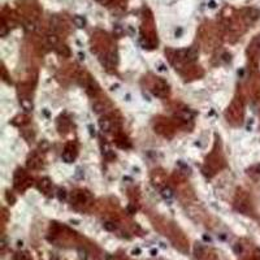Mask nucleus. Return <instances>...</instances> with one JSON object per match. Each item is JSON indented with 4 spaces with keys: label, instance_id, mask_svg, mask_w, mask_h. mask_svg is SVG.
Listing matches in <instances>:
<instances>
[{
    "label": "nucleus",
    "instance_id": "obj_4",
    "mask_svg": "<svg viewBox=\"0 0 260 260\" xmlns=\"http://www.w3.org/2000/svg\"><path fill=\"white\" fill-rule=\"evenodd\" d=\"M161 196L165 200H170L174 196V193L170 187H164V189L161 190Z\"/></svg>",
    "mask_w": 260,
    "mask_h": 260
},
{
    "label": "nucleus",
    "instance_id": "obj_31",
    "mask_svg": "<svg viewBox=\"0 0 260 260\" xmlns=\"http://www.w3.org/2000/svg\"><path fill=\"white\" fill-rule=\"evenodd\" d=\"M5 35H7V28H5V26H3V29H1V37L4 38Z\"/></svg>",
    "mask_w": 260,
    "mask_h": 260
},
{
    "label": "nucleus",
    "instance_id": "obj_18",
    "mask_svg": "<svg viewBox=\"0 0 260 260\" xmlns=\"http://www.w3.org/2000/svg\"><path fill=\"white\" fill-rule=\"evenodd\" d=\"M60 54H61V55H64L65 57H69V55H70V52H69L68 47H62V48H60Z\"/></svg>",
    "mask_w": 260,
    "mask_h": 260
},
{
    "label": "nucleus",
    "instance_id": "obj_10",
    "mask_svg": "<svg viewBox=\"0 0 260 260\" xmlns=\"http://www.w3.org/2000/svg\"><path fill=\"white\" fill-rule=\"evenodd\" d=\"M103 228L105 230H108V232H113V230H116V224L111 222V221H107L103 224Z\"/></svg>",
    "mask_w": 260,
    "mask_h": 260
},
{
    "label": "nucleus",
    "instance_id": "obj_33",
    "mask_svg": "<svg viewBox=\"0 0 260 260\" xmlns=\"http://www.w3.org/2000/svg\"><path fill=\"white\" fill-rule=\"evenodd\" d=\"M120 87V85L118 83H116V85H112V87H111V90H117V88Z\"/></svg>",
    "mask_w": 260,
    "mask_h": 260
},
{
    "label": "nucleus",
    "instance_id": "obj_17",
    "mask_svg": "<svg viewBox=\"0 0 260 260\" xmlns=\"http://www.w3.org/2000/svg\"><path fill=\"white\" fill-rule=\"evenodd\" d=\"M233 250H234V252H235L237 255H239V254H241V252H242V250H243V248H242V246L239 245V243H237V245H234V247H233Z\"/></svg>",
    "mask_w": 260,
    "mask_h": 260
},
{
    "label": "nucleus",
    "instance_id": "obj_13",
    "mask_svg": "<svg viewBox=\"0 0 260 260\" xmlns=\"http://www.w3.org/2000/svg\"><path fill=\"white\" fill-rule=\"evenodd\" d=\"M78 258H80L81 260H87V251L85 248H78Z\"/></svg>",
    "mask_w": 260,
    "mask_h": 260
},
{
    "label": "nucleus",
    "instance_id": "obj_36",
    "mask_svg": "<svg viewBox=\"0 0 260 260\" xmlns=\"http://www.w3.org/2000/svg\"><path fill=\"white\" fill-rule=\"evenodd\" d=\"M181 34H182V29H178V30H176V35H177V37H180Z\"/></svg>",
    "mask_w": 260,
    "mask_h": 260
},
{
    "label": "nucleus",
    "instance_id": "obj_15",
    "mask_svg": "<svg viewBox=\"0 0 260 260\" xmlns=\"http://www.w3.org/2000/svg\"><path fill=\"white\" fill-rule=\"evenodd\" d=\"M39 147H41V148H42V151H46V150H48V147H50V144H48L47 141H42V142L39 143Z\"/></svg>",
    "mask_w": 260,
    "mask_h": 260
},
{
    "label": "nucleus",
    "instance_id": "obj_21",
    "mask_svg": "<svg viewBox=\"0 0 260 260\" xmlns=\"http://www.w3.org/2000/svg\"><path fill=\"white\" fill-rule=\"evenodd\" d=\"M105 157H108V159H114V157H116V154H114L113 151L108 150L107 152H105Z\"/></svg>",
    "mask_w": 260,
    "mask_h": 260
},
{
    "label": "nucleus",
    "instance_id": "obj_32",
    "mask_svg": "<svg viewBox=\"0 0 260 260\" xmlns=\"http://www.w3.org/2000/svg\"><path fill=\"white\" fill-rule=\"evenodd\" d=\"M17 247H18V248H22V247H24V241H17Z\"/></svg>",
    "mask_w": 260,
    "mask_h": 260
},
{
    "label": "nucleus",
    "instance_id": "obj_16",
    "mask_svg": "<svg viewBox=\"0 0 260 260\" xmlns=\"http://www.w3.org/2000/svg\"><path fill=\"white\" fill-rule=\"evenodd\" d=\"M21 104H22V107H24L26 111H30V109H31V107H33L31 103H29L28 100H22V101H21Z\"/></svg>",
    "mask_w": 260,
    "mask_h": 260
},
{
    "label": "nucleus",
    "instance_id": "obj_9",
    "mask_svg": "<svg viewBox=\"0 0 260 260\" xmlns=\"http://www.w3.org/2000/svg\"><path fill=\"white\" fill-rule=\"evenodd\" d=\"M93 111H94V113L100 114L101 112L104 111V105L101 104V103H94V104H93Z\"/></svg>",
    "mask_w": 260,
    "mask_h": 260
},
{
    "label": "nucleus",
    "instance_id": "obj_5",
    "mask_svg": "<svg viewBox=\"0 0 260 260\" xmlns=\"http://www.w3.org/2000/svg\"><path fill=\"white\" fill-rule=\"evenodd\" d=\"M105 59H107V65L108 67H112V65H114L117 62V56H116V54H113V52H109Z\"/></svg>",
    "mask_w": 260,
    "mask_h": 260
},
{
    "label": "nucleus",
    "instance_id": "obj_41",
    "mask_svg": "<svg viewBox=\"0 0 260 260\" xmlns=\"http://www.w3.org/2000/svg\"><path fill=\"white\" fill-rule=\"evenodd\" d=\"M256 169H258V173H260V164H259L258 167H256Z\"/></svg>",
    "mask_w": 260,
    "mask_h": 260
},
{
    "label": "nucleus",
    "instance_id": "obj_24",
    "mask_svg": "<svg viewBox=\"0 0 260 260\" xmlns=\"http://www.w3.org/2000/svg\"><path fill=\"white\" fill-rule=\"evenodd\" d=\"M5 247H7V239H5V237H3V238H1V243H0V248L4 250Z\"/></svg>",
    "mask_w": 260,
    "mask_h": 260
},
{
    "label": "nucleus",
    "instance_id": "obj_38",
    "mask_svg": "<svg viewBox=\"0 0 260 260\" xmlns=\"http://www.w3.org/2000/svg\"><path fill=\"white\" fill-rule=\"evenodd\" d=\"M70 224H74V225H80V221H77V220H70Z\"/></svg>",
    "mask_w": 260,
    "mask_h": 260
},
{
    "label": "nucleus",
    "instance_id": "obj_28",
    "mask_svg": "<svg viewBox=\"0 0 260 260\" xmlns=\"http://www.w3.org/2000/svg\"><path fill=\"white\" fill-rule=\"evenodd\" d=\"M157 252H159V251H157V248H152V250L150 251V254H151V256H156Z\"/></svg>",
    "mask_w": 260,
    "mask_h": 260
},
{
    "label": "nucleus",
    "instance_id": "obj_22",
    "mask_svg": "<svg viewBox=\"0 0 260 260\" xmlns=\"http://www.w3.org/2000/svg\"><path fill=\"white\" fill-rule=\"evenodd\" d=\"M113 31H114V34H117V35H121L122 34V28L121 26H114V29H113Z\"/></svg>",
    "mask_w": 260,
    "mask_h": 260
},
{
    "label": "nucleus",
    "instance_id": "obj_6",
    "mask_svg": "<svg viewBox=\"0 0 260 260\" xmlns=\"http://www.w3.org/2000/svg\"><path fill=\"white\" fill-rule=\"evenodd\" d=\"M73 22H74V25L77 26L78 29L85 28V25H86V21H85V18L81 17V16H75V17L73 18Z\"/></svg>",
    "mask_w": 260,
    "mask_h": 260
},
{
    "label": "nucleus",
    "instance_id": "obj_37",
    "mask_svg": "<svg viewBox=\"0 0 260 260\" xmlns=\"http://www.w3.org/2000/svg\"><path fill=\"white\" fill-rule=\"evenodd\" d=\"M159 70H160V72H165V70H167V68L164 67L163 64H161V65H160V68H159Z\"/></svg>",
    "mask_w": 260,
    "mask_h": 260
},
{
    "label": "nucleus",
    "instance_id": "obj_39",
    "mask_svg": "<svg viewBox=\"0 0 260 260\" xmlns=\"http://www.w3.org/2000/svg\"><path fill=\"white\" fill-rule=\"evenodd\" d=\"M104 260H113V258H112L111 255H105V259Z\"/></svg>",
    "mask_w": 260,
    "mask_h": 260
},
{
    "label": "nucleus",
    "instance_id": "obj_25",
    "mask_svg": "<svg viewBox=\"0 0 260 260\" xmlns=\"http://www.w3.org/2000/svg\"><path fill=\"white\" fill-rule=\"evenodd\" d=\"M203 241L209 243V242H212V238H211L209 235H207V234H203Z\"/></svg>",
    "mask_w": 260,
    "mask_h": 260
},
{
    "label": "nucleus",
    "instance_id": "obj_3",
    "mask_svg": "<svg viewBox=\"0 0 260 260\" xmlns=\"http://www.w3.org/2000/svg\"><path fill=\"white\" fill-rule=\"evenodd\" d=\"M39 189H41L43 193H46V194L50 191V189H51V181H50V178H47V177H46V178L41 180V183H39Z\"/></svg>",
    "mask_w": 260,
    "mask_h": 260
},
{
    "label": "nucleus",
    "instance_id": "obj_29",
    "mask_svg": "<svg viewBox=\"0 0 260 260\" xmlns=\"http://www.w3.org/2000/svg\"><path fill=\"white\" fill-rule=\"evenodd\" d=\"M50 260H60V258H59L57 254H52L51 258H50Z\"/></svg>",
    "mask_w": 260,
    "mask_h": 260
},
{
    "label": "nucleus",
    "instance_id": "obj_8",
    "mask_svg": "<svg viewBox=\"0 0 260 260\" xmlns=\"http://www.w3.org/2000/svg\"><path fill=\"white\" fill-rule=\"evenodd\" d=\"M56 195H57V199L60 200V202H64V200L67 199V190L65 189H57Z\"/></svg>",
    "mask_w": 260,
    "mask_h": 260
},
{
    "label": "nucleus",
    "instance_id": "obj_23",
    "mask_svg": "<svg viewBox=\"0 0 260 260\" xmlns=\"http://www.w3.org/2000/svg\"><path fill=\"white\" fill-rule=\"evenodd\" d=\"M222 60L226 61V62L230 61V60H232V55H230V54H224L222 55Z\"/></svg>",
    "mask_w": 260,
    "mask_h": 260
},
{
    "label": "nucleus",
    "instance_id": "obj_11",
    "mask_svg": "<svg viewBox=\"0 0 260 260\" xmlns=\"http://www.w3.org/2000/svg\"><path fill=\"white\" fill-rule=\"evenodd\" d=\"M39 165H41V161H39L37 157H34V159H30L28 163V167L29 168H38Z\"/></svg>",
    "mask_w": 260,
    "mask_h": 260
},
{
    "label": "nucleus",
    "instance_id": "obj_40",
    "mask_svg": "<svg viewBox=\"0 0 260 260\" xmlns=\"http://www.w3.org/2000/svg\"><path fill=\"white\" fill-rule=\"evenodd\" d=\"M256 256H258V258H260V251H259V250H256Z\"/></svg>",
    "mask_w": 260,
    "mask_h": 260
},
{
    "label": "nucleus",
    "instance_id": "obj_30",
    "mask_svg": "<svg viewBox=\"0 0 260 260\" xmlns=\"http://www.w3.org/2000/svg\"><path fill=\"white\" fill-rule=\"evenodd\" d=\"M131 254L133 255H139L141 254V248H134L133 251H131Z\"/></svg>",
    "mask_w": 260,
    "mask_h": 260
},
{
    "label": "nucleus",
    "instance_id": "obj_19",
    "mask_svg": "<svg viewBox=\"0 0 260 260\" xmlns=\"http://www.w3.org/2000/svg\"><path fill=\"white\" fill-rule=\"evenodd\" d=\"M126 211H127V213H129V215H134V213H135V207L129 204L126 207Z\"/></svg>",
    "mask_w": 260,
    "mask_h": 260
},
{
    "label": "nucleus",
    "instance_id": "obj_2",
    "mask_svg": "<svg viewBox=\"0 0 260 260\" xmlns=\"http://www.w3.org/2000/svg\"><path fill=\"white\" fill-rule=\"evenodd\" d=\"M99 126H100V130L103 131V133H108V131L111 130V121L108 120V118H100L99 120Z\"/></svg>",
    "mask_w": 260,
    "mask_h": 260
},
{
    "label": "nucleus",
    "instance_id": "obj_26",
    "mask_svg": "<svg viewBox=\"0 0 260 260\" xmlns=\"http://www.w3.org/2000/svg\"><path fill=\"white\" fill-rule=\"evenodd\" d=\"M26 30H28V31H33V30H34V25H33V24H26Z\"/></svg>",
    "mask_w": 260,
    "mask_h": 260
},
{
    "label": "nucleus",
    "instance_id": "obj_12",
    "mask_svg": "<svg viewBox=\"0 0 260 260\" xmlns=\"http://www.w3.org/2000/svg\"><path fill=\"white\" fill-rule=\"evenodd\" d=\"M47 42H48V44L55 46V44H57L59 39H57V37H56L55 34H51V35H48V37H47Z\"/></svg>",
    "mask_w": 260,
    "mask_h": 260
},
{
    "label": "nucleus",
    "instance_id": "obj_35",
    "mask_svg": "<svg viewBox=\"0 0 260 260\" xmlns=\"http://www.w3.org/2000/svg\"><path fill=\"white\" fill-rule=\"evenodd\" d=\"M208 7H209V8H215V7H216V3H215V1H211L209 4H208Z\"/></svg>",
    "mask_w": 260,
    "mask_h": 260
},
{
    "label": "nucleus",
    "instance_id": "obj_34",
    "mask_svg": "<svg viewBox=\"0 0 260 260\" xmlns=\"http://www.w3.org/2000/svg\"><path fill=\"white\" fill-rule=\"evenodd\" d=\"M78 57H80V60H85V54L80 52V54H78Z\"/></svg>",
    "mask_w": 260,
    "mask_h": 260
},
{
    "label": "nucleus",
    "instance_id": "obj_27",
    "mask_svg": "<svg viewBox=\"0 0 260 260\" xmlns=\"http://www.w3.org/2000/svg\"><path fill=\"white\" fill-rule=\"evenodd\" d=\"M75 176L80 177V178H81V177H83V172L81 170V168H78V169H77V173H75Z\"/></svg>",
    "mask_w": 260,
    "mask_h": 260
},
{
    "label": "nucleus",
    "instance_id": "obj_1",
    "mask_svg": "<svg viewBox=\"0 0 260 260\" xmlns=\"http://www.w3.org/2000/svg\"><path fill=\"white\" fill-rule=\"evenodd\" d=\"M198 59V50L195 47H191L187 50V56H186V61L189 62H194Z\"/></svg>",
    "mask_w": 260,
    "mask_h": 260
},
{
    "label": "nucleus",
    "instance_id": "obj_7",
    "mask_svg": "<svg viewBox=\"0 0 260 260\" xmlns=\"http://www.w3.org/2000/svg\"><path fill=\"white\" fill-rule=\"evenodd\" d=\"M61 157H62V160L65 161V163H73V160H74V156L72 155L69 151H65V152H62V155H61Z\"/></svg>",
    "mask_w": 260,
    "mask_h": 260
},
{
    "label": "nucleus",
    "instance_id": "obj_20",
    "mask_svg": "<svg viewBox=\"0 0 260 260\" xmlns=\"http://www.w3.org/2000/svg\"><path fill=\"white\" fill-rule=\"evenodd\" d=\"M87 129H88V133H90L91 137H95V135H96V131H95V127L93 126V125H88Z\"/></svg>",
    "mask_w": 260,
    "mask_h": 260
},
{
    "label": "nucleus",
    "instance_id": "obj_14",
    "mask_svg": "<svg viewBox=\"0 0 260 260\" xmlns=\"http://www.w3.org/2000/svg\"><path fill=\"white\" fill-rule=\"evenodd\" d=\"M194 252H195L196 256H202L203 255V246L200 243H196L195 247H194Z\"/></svg>",
    "mask_w": 260,
    "mask_h": 260
}]
</instances>
